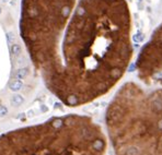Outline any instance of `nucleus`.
I'll return each mask as SVG.
<instances>
[{"label":"nucleus","mask_w":162,"mask_h":155,"mask_svg":"<svg viewBox=\"0 0 162 155\" xmlns=\"http://www.w3.org/2000/svg\"><path fill=\"white\" fill-rule=\"evenodd\" d=\"M22 86H23V82H22L20 79L14 78L13 80H11L9 83V88L12 91V92H18V91H20L22 88Z\"/></svg>","instance_id":"nucleus-3"},{"label":"nucleus","mask_w":162,"mask_h":155,"mask_svg":"<svg viewBox=\"0 0 162 155\" xmlns=\"http://www.w3.org/2000/svg\"><path fill=\"white\" fill-rule=\"evenodd\" d=\"M10 52H11V55H13V56H19V55L22 52V47H21V45H20V44H17V43L12 44L11 47H10Z\"/></svg>","instance_id":"nucleus-5"},{"label":"nucleus","mask_w":162,"mask_h":155,"mask_svg":"<svg viewBox=\"0 0 162 155\" xmlns=\"http://www.w3.org/2000/svg\"><path fill=\"white\" fill-rule=\"evenodd\" d=\"M8 115V108L3 105H0V117H4Z\"/></svg>","instance_id":"nucleus-8"},{"label":"nucleus","mask_w":162,"mask_h":155,"mask_svg":"<svg viewBox=\"0 0 162 155\" xmlns=\"http://www.w3.org/2000/svg\"><path fill=\"white\" fill-rule=\"evenodd\" d=\"M13 38H14L13 33H9V34H8V40H9V43H11L12 40H13Z\"/></svg>","instance_id":"nucleus-9"},{"label":"nucleus","mask_w":162,"mask_h":155,"mask_svg":"<svg viewBox=\"0 0 162 155\" xmlns=\"http://www.w3.org/2000/svg\"><path fill=\"white\" fill-rule=\"evenodd\" d=\"M20 32L46 88L70 107L107 92L131 56L125 0H22Z\"/></svg>","instance_id":"nucleus-1"},{"label":"nucleus","mask_w":162,"mask_h":155,"mask_svg":"<svg viewBox=\"0 0 162 155\" xmlns=\"http://www.w3.org/2000/svg\"><path fill=\"white\" fill-rule=\"evenodd\" d=\"M0 14H1V8H0Z\"/></svg>","instance_id":"nucleus-11"},{"label":"nucleus","mask_w":162,"mask_h":155,"mask_svg":"<svg viewBox=\"0 0 162 155\" xmlns=\"http://www.w3.org/2000/svg\"><path fill=\"white\" fill-rule=\"evenodd\" d=\"M138 1V4H139V7H141V3H142V0H137Z\"/></svg>","instance_id":"nucleus-10"},{"label":"nucleus","mask_w":162,"mask_h":155,"mask_svg":"<svg viewBox=\"0 0 162 155\" xmlns=\"http://www.w3.org/2000/svg\"><path fill=\"white\" fill-rule=\"evenodd\" d=\"M100 128L88 117L66 115L0 136V155H104Z\"/></svg>","instance_id":"nucleus-2"},{"label":"nucleus","mask_w":162,"mask_h":155,"mask_svg":"<svg viewBox=\"0 0 162 155\" xmlns=\"http://www.w3.org/2000/svg\"><path fill=\"white\" fill-rule=\"evenodd\" d=\"M26 74H27V70L25 69V68H22V69H18L16 71V73H14V78L21 80V79H23Z\"/></svg>","instance_id":"nucleus-6"},{"label":"nucleus","mask_w":162,"mask_h":155,"mask_svg":"<svg viewBox=\"0 0 162 155\" xmlns=\"http://www.w3.org/2000/svg\"><path fill=\"white\" fill-rule=\"evenodd\" d=\"M133 38H134V40H135L136 43H139V42H141V40L143 39V34L141 32H138L137 34L133 37Z\"/></svg>","instance_id":"nucleus-7"},{"label":"nucleus","mask_w":162,"mask_h":155,"mask_svg":"<svg viewBox=\"0 0 162 155\" xmlns=\"http://www.w3.org/2000/svg\"><path fill=\"white\" fill-rule=\"evenodd\" d=\"M24 103V98L22 95H20V94H14V95H12L11 97V104L14 106H20L22 105V104Z\"/></svg>","instance_id":"nucleus-4"}]
</instances>
